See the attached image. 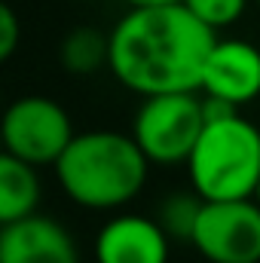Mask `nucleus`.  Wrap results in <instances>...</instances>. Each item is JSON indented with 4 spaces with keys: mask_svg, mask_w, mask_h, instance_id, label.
Masks as SVG:
<instances>
[{
    "mask_svg": "<svg viewBox=\"0 0 260 263\" xmlns=\"http://www.w3.org/2000/svg\"><path fill=\"white\" fill-rule=\"evenodd\" d=\"M217 34L184 3L132 6L110 31V73L138 95L199 92Z\"/></svg>",
    "mask_w": 260,
    "mask_h": 263,
    "instance_id": "f257e3e1",
    "label": "nucleus"
},
{
    "mask_svg": "<svg viewBox=\"0 0 260 263\" xmlns=\"http://www.w3.org/2000/svg\"><path fill=\"white\" fill-rule=\"evenodd\" d=\"M70 202L92 211L129 205L147 184L150 159L123 132H80L52 165Z\"/></svg>",
    "mask_w": 260,
    "mask_h": 263,
    "instance_id": "f03ea898",
    "label": "nucleus"
},
{
    "mask_svg": "<svg viewBox=\"0 0 260 263\" xmlns=\"http://www.w3.org/2000/svg\"><path fill=\"white\" fill-rule=\"evenodd\" d=\"M190 190L205 202L251 199L260 181V129L239 110L205 120L187 159Z\"/></svg>",
    "mask_w": 260,
    "mask_h": 263,
    "instance_id": "7ed1b4c3",
    "label": "nucleus"
},
{
    "mask_svg": "<svg viewBox=\"0 0 260 263\" xmlns=\"http://www.w3.org/2000/svg\"><path fill=\"white\" fill-rule=\"evenodd\" d=\"M205 129V107L196 92L147 95L135 114L132 138L150 165H178L190 159Z\"/></svg>",
    "mask_w": 260,
    "mask_h": 263,
    "instance_id": "20e7f679",
    "label": "nucleus"
},
{
    "mask_svg": "<svg viewBox=\"0 0 260 263\" xmlns=\"http://www.w3.org/2000/svg\"><path fill=\"white\" fill-rule=\"evenodd\" d=\"M0 132L6 153L25 159L34 168L55 165L77 135L70 114L46 95L15 98L0 117Z\"/></svg>",
    "mask_w": 260,
    "mask_h": 263,
    "instance_id": "39448f33",
    "label": "nucleus"
},
{
    "mask_svg": "<svg viewBox=\"0 0 260 263\" xmlns=\"http://www.w3.org/2000/svg\"><path fill=\"white\" fill-rule=\"evenodd\" d=\"M190 245L208 263H260L257 199H202Z\"/></svg>",
    "mask_w": 260,
    "mask_h": 263,
    "instance_id": "423d86ee",
    "label": "nucleus"
},
{
    "mask_svg": "<svg viewBox=\"0 0 260 263\" xmlns=\"http://www.w3.org/2000/svg\"><path fill=\"white\" fill-rule=\"evenodd\" d=\"M199 92L233 107L251 104L260 95V49L239 37H217L202 67Z\"/></svg>",
    "mask_w": 260,
    "mask_h": 263,
    "instance_id": "0eeeda50",
    "label": "nucleus"
},
{
    "mask_svg": "<svg viewBox=\"0 0 260 263\" xmlns=\"http://www.w3.org/2000/svg\"><path fill=\"white\" fill-rule=\"evenodd\" d=\"M169 233L144 214H117L95 236V263H169Z\"/></svg>",
    "mask_w": 260,
    "mask_h": 263,
    "instance_id": "6e6552de",
    "label": "nucleus"
},
{
    "mask_svg": "<svg viewBox=\"0 0 260 263\" xmlns=\"http://www.w3.org/2000/svg\"><path fill=\"white\" fill-rule=\"evenodd\" d=\"M0 263H80V251L55 217L31 214L0 230Z\"/></svg>",
    "mask_w": 260,
    "mask_h": 263,
    "instance_id": "1a4fd4ad",
    "label": "nucleus"
},
{
    "mask_svg": "<svg viewBox=\"0 0 260 263\" xmlns=\"http://www.w3.org/2000/svg\"><path fill=\"white\" fill-rule=\"evenodd\" d=\"M43 184L34 165L12 153H0V230L37 214Z\"/></svg>",
    "mask_w": 260,
    "mask_h": 263,
    "instance_id": "9d476101",
    "label": "nucleus"
},
{
    "mask_svg": "<svg viewBox=\"0 0 260 263\" xmlns=\"http://www.w3.org/2000/svg\"><path fill=\"white\" fill-rule=\"evenodd\" d=\"M59 62L73 77H92L101 67H110V34L89 25L67 31L59 46Z\"/></svg>",
    "mask_w": 260,
    "mask_h": 263,
    "instance_id": "9b49d317",
    "label": "nucleus"
},
{
    "mask_svg": "<svg viewBox=\"0 0 260 263\" xmlns=\"http://www.w3.org/2000/svg\"><path fill=\"white\" fill-rule=\"evenodd\" d=\"M199 208H202V196L199 193H172L159 205V227L169 233V239L175 242H190L193 239V227H196V217H199Z\"/></svg>",
    "mask_w": 260,
    "mask_h": 263,
    "instance_id": "f8f14e48",
    "label": "nucleus"
},
{
    "mask_svg": "<svg viewBox=\"0 0 260 263\" xmlns=\"http://www.w3.org/2000/svg\"><path fill=\"white\" fill-rule=\"evenodd\" d=\"M184 6L193 12L199 22H205L214 34L236 25L245 9H248V0H184Z\"/></svg>",
    "mask_w": 260,
    "mask_h": 263,
    "instance_id": "ddd939ff",
    "label": "nucleus"
},
{
    "mask_svg": "<svg viewBox=\"0 0 260 263\" xmlns=\"http://www.w3.org/2000/svg\"><path fill=\"white\" fill-rule=\"evenodd\" d=\"M18 40H22V25H18V15L9 3L0 0V65L18 49Z\"/></svg>",
    "mask_w": 260,
    "mask_h": 263,
    "instance_id": "4468645a",
    "label": "nucleus"
},
{
    "mask_svg": "<svg viewBox=\"0 0 260 263\" xmlns=\"http://www.w3.org/2000/svg\"><path fill=\"white\" fill-rule=\"evenodd\" d=\"M129 6H172V3H184V0H126Z\"/></svg>",
    "mask_w": 260,
    "mask_h": 263,
    "instance_id": "2eb2a0df",
    "label": "nucleus"
},
{
    "mask_svg": "<svg viewBox=\"0 0 260 263\" xmlns=\"http://www.w3.org/2000/svg\"><path fill=\"white\" fill-rule=\"evenodd\" d=\"M254 199H257V205H260V181H257V190H254Z\"/></svg>",
    "mask_w": 260,
    "mask_h": 263,
    "instance_id": "dca6fc26",
    "label": "nucleus"
},
{
    "mask_svg": "<svg viewBox=\"0 0 260 263\" xmlns=\"http://www.w3.org/2000/svg\"><path fill=\"white\" fill-rule=\"evenodd\" d=\"M3 150H6V147H3V132H0V153H3Z\"/></svg>",
    "mask_w": 260,
    "mask_h": 263,
    "instance_id": "f3484780",
    "label": "nucleus"
},
{
    "mask_svg": "<svg viewBox=\"0 0 260 263\" xmlns=\"http://www.w3.org/2000/svg\"><path fill=\"white\" fill-rule=\"evenodd\" d=\"M254 3H257V6H260V0H254Z\"/></svg>",
    "mask_w": 260,
    "mask_h": 263,
    "instance_id": "a211bd4d",
    "label": "nucleus"
}]
</instances>
